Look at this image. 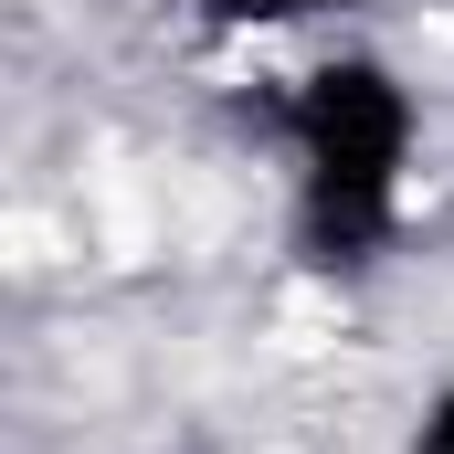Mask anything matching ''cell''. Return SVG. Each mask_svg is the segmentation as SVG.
Returning <instances> with one entry per match:
<instances>
[{
	"label": "cell",
	"mask_w": 454,
	"mask_h": 454,
	"mask_svg": "<svg viewBox=\"0 0 454 454\" xmlns=\"http://www.w3.org/2000/svg\"><path fill=\"white\" fill-rule=\"evenodd\" d=\"M223 32H286V21H339V11H370V0H201Z\"/></svg>",
	"instance_id": "cell-2"
},
{
	"label": "cell",
	"mask_w": 454,
	"mask_h": 454,
	"mask_svg": "<svg viewBox=\"0 0 454 454\" xmlns=\"http://www.w3.org/2000/svg\"><path fill=\"white\" fill-rule=\"evenodd\" d=\"M286 127V201H296V264L307 275H370L402 212H412V159H423V106L380 53H317L275 96Z\"/></svg>",
	"instance_id": "cell-1"
},
{
	"label": "cell",
	"mask_w": 454,
	"mask_h": 454,
	"mask_svg": "<svg viewBox=\"0 0 454 454\" xmlns=\"http://www.w3.org/2000/svg\"><path fill=\"white\" fill-rule=\"evenodd\" d=\"M412 454H454V380L423 402V423H412Z\"/></svg>",
	"instance_id": "cell-3"
}]
</instances>
